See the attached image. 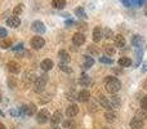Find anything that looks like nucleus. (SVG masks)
<instances>
[{
  "instance_id": "obj_1",
  "label": "nucleus",
  "mask_w": 147,
  "mask_h": 129,
  "mask_svg": "<svg viewBox=\"0 0 147 129\" xmlns=\"http://www.w3.org/2000/svg\"><path fill=\"white\" fill-rule=\"evenodd\" d=\"M105 88L110 94H116L121 89V83L115 76H107L105 79Z\"/></svg>"
},
{
  "instance_id": "obj_2",
  "label": "nucleus",
  "mask_w": 147,
  "mask_h": 129,
  "mask_svg": "<svg viewBox=\"0 0 147 129\" xmlns=\"http://www.w3.org/2000/svg\"><path fill=\"white\" fill-rule=\"evenodd\" d=\"M47 81H48V76L47 75H41L35 79V81H34V91H35V93H41V92H44Z\"/></svg>"
},
{
  "instance_id": "obj_3",
  "label": "nucleus",
  "mask_w": 147,
  "mask_h": 129,
  "mask_svg": "<svg viewBox=\"0 0 147 129\" xmlns=\"http://www.w3.org/2000/svg\"><path fill=\"white\" fill-rule=\"evenodd\" d=\"M49 120H51V115H49V111L47 109L40 110V111L38 112V115H36V122H38L39 124H45Z\"/></svg>"
},
{
  "instance_id": "obj_4",
  "label": "nucleus",
  "mask_w": 147,
  "mask_h": 129,
  "mask_svg": "<svg viewBox=\"0 0 147 129\" xmlns=\"http://www.w3.org/2000/svg\"><path fill=\"white\" fill-rule=\"evenodd\" d=\"M97 102H98L103 109H106L107 111H114V107H112L111 102H110L109 98H106L103 94H98V96H97Z\"/></svg>"
},
{
  "instance_id": "obj_5",
  "label": "nucleus",
  "mask_w": 147,
  "mask_h": 129,
  "mask_svg": "<svg viewBox=\"0 0 147 129\" xmlns=\"http://www.w3.org/2000/svg\"><path fill=\"white\" fill-rule=\"evenodd\" d=\"M30 44L34 49H41L44 45H45V40H44L41 36H34V38L31 39Z\"/></svg>"
},
{
  "instance_id": "obj_6",
  "label": "nucleus",
  "mask_w": 147,
  "mask_h": 129,
  "mask_svg": "<svg viewBox=\"0 0 147 129\" xmlns=\"http://www.w3.org/2000/svg\"><path fill=\"white\" fill-rule=\"evenodd\" d=\"M31 30L36 34H44L45 32V26L41 21H34L31 25Z\"/></svg>"
},
{
  "instance_id": "obj_7",
  "label": "nucleus",
  "mask_w": 147,
  "mask_h": 129,
  "mask_svg": "<svg viewBox=\"0 0 147 129\" xmlns=\"http://www.w3.org/2000/svg\"><path fill=\"white\" fill-rule=\"evenodd\" d=\"M85 43V36L83 32H75L72 36V44L76 47H80Z\"/></svg>"
},
{
  "instance_id": "obj_8",
  "label": "nucleus",
  "mask_w": 147,
  "mask_h": 129,
  "mask_svg": "<svg viewBox=\"0 0 147 129\" xmlns=\"http://www.w3.org/2000/svg\"><path fill=\"white\" fill-rule=\"evenodd\" d=\"M76 99L79 102H88L90 99V92L86 91V89H83V91H80L76 94Z\"/></svg>"
},
{
  "instance_id": "obj_9",
  "label": "nucleus",
  "mask_w": 147,
  "mask_h": 129,
  "mask_svg": "<svg viewBox=\"0 0 147 129\" xmlns=\"http://www.w3.org/2000/svg\"><path fill=\"white\" fill-rule=\"evenodd\" d=\"M7 25L12 28H16L21 25V20L17 17V16H10V17L7 20Z\"/></svg>"
},
{
  "instance_id": "obj_10",
  "label": "nucleus",
  "mask_w": 147,
  "mask_h": 129,
  "mask_svg": "<svg viewBox=\"0 0 147 129\" xmlns=\"http://www.w3.org/2000/svg\"><path fill=\"white\" fill-rule=\"evenodd\" d=\"M36 79L35 74L31 72V71H26L25 74H23V83L26 84V85H30L31 83H34Z\"/></svg>"
},
{
  "instance_id": "obj_11",
  "label": "nucleus",
  "mask_w": 147,
  "mask_h": 129,
  "mask_svg": "<svg viewBox=\"0 0 147 129\" xmlns=\"http://www.w3.org/2000/svg\"><path fill=\"white\" fill-rule=\"evenodd\" d=\"M103 38V30H102L99 26L93 28V41L94 43H98L101 39Z\"/></svg>"
},
{
  "instance_id": "obj_12",
  "label": "nucleus",
  "mask_w": 147,
  "mask_h": 129,
  "mask_svg": "<svg viewBox=\"0 0 147 129\" xmlns=\"http://www.w3.org/2000/svg\"><path fill=\"white\" fill-rule=\"evenodd\" d=\"M7 68H8V71H9V72H12V74H18L21 71L20 65H18L16 61H9V62H8V63H7Z\"/></svg>"
},
{
  "instance_id": "obj_13",
  "label": "nucleus",
  "mask_w": 147,
  "mask_h": 129,
  "mask_svg": "<svg viewBox=\"0 0 147 129\" xmlns=\"http://www.w3.org/2000/svg\"><path fill=\"white\" fill-rule=\"evenodd\" d=\"M58 56H59V59H61L62 65H67V63H70V61H71V57H70V54L67 53V51H63V49L59 51Z\"/></svg>"
},
{
  "instance_id": "obj_14",
  "label": "nucleus",
  "mask_w": 147,
  "mask_h": 129,
  "mask_svg": "<svg viewBox=\"0 0 147 129\" xmlns=\"http://www.w3.org/2000/svg\"><path fill=\"white\" fill-rule=\"evenodd\" d=\"M22 111H23V114L27 115V116H32V115L36 112V107L34 103H30V105H27V106H23Z\"/></svg>"
},
{
  "instance_id": "obj_15",
  "label": "nucleus",
  "mask_w": 147,
  "mask_h": 129,
  "mask_svg": "<svg viewBox=\"0 0 147 129\" xmlns=\"http://www.w3.org/2000/svg\"><path fill=\"white\" fill-rule=\"evenodd\" d=\"M145 124H143V120L138 119V118H133L130 120V128L132 129H143Z\"/></svg>"
},
{
  "instance_id": "obj_16",
  "label": "nucleus",
  "mask_w": 147,
  "mask_h": 129,
  "mask_svg": "<svg viewBox=\"0 0 147 129\" xmlns=\"http://www.w3.org/2000/svg\"><path fill=\"white\" fill-rule=\"evenodd\" d=\"M78 112H79V107H78V105H70L69 107L66 109V115L69 118H74V116H76L78 115Z\"/></svg>"
},
{
  "instance_id": "obj_17",
  "label": "nucleus",
  "mask_w": 147,
  "mask_h": 129,
  "mask_svg": "<svg viewBox=\"0 0 147 129\" xmlns=\"http://www.w3.org/2000/svg\"><path fill=\"white\" fill-rule=\"evenodd\" d=\"M53 61L52 59H49V58H47V59H43L41 61V63H40V67H41V70L43 71H51L52 68H53Z\"/></svg>"
},
{
  "instance_id": "obj_18",
  "label": "nucleus",
  "mask_w": 147,
  "mask_h": 129,
  "mask_svg": "<svg viewBox=\"0 0 147 129\" xmlns=\"http://www.w3.org/2000/svg\"><path fill=\"white\" fill-rule=\"evenodd\" d=\"M61 120H62V114H61V111H56L53 114V116L51 118V124L53 125V127H57V125L61 123Z\"/></svg>"
},
{
  "instance_id": "obj_19",
  "label": "nucleus",
  "mask_w": 147,
  "mask_h": 129,
  "mask_svg": "<svg viewBox=\"0 0 147 129\" xmlns=\"http://www.w3.org/2000/svg\"><path fill=\"white\" fill-rule=\"evenodd\" d=\"M103 52H105V54H106L107 57H112L115 53H116V51H115V47L111 45V44H106V45L103 47Z\"/></svg>"
},
{
  "instance_id": "obj_20",
  "label": "nucleus",
  "mask_w": 147,
  "mask_h": 129,
  "mask_svg": "<svg viewBox=\"0 0 147 129\" xmlns=\"http://www.w3.org/2000/svg\"><path fill=\"white\" fill-rule=\"evenodd\" d=\"M132 44H133V45H134L137 49L141 48V47L143 45V39L141 38L140 35H134V36H133V39H132Z\"/></svg>"
},
{
  "instance_id": "obj_21",
  "label": "nucleus",
  "mask_w": 147,
  "mask_h": 129,
  "mask_svg": "<svg viewBox=\"0 0 147 129\" xmlns=\"http://www.w3.org/2000/svg\"><path fill=\"white\" fill-rule=\"evenodd\" d=\"M117 63H119V66H121V67H129L132 65V59L129 57H121V58H119Z\"/></svg>"
},
{
  "instance_id": "obj_22",
  "label": "nucleus",
  "mask_w": 147,
  "mask_h": 129,
  "mask_svg": "<svg viewBox=\"0 0 147 129\" xmlns=\"http://www.w3.org/2000/svg\"><path fill=\"white\" fill-rule=\"evenodd\" d=\"M116 119V112L115 111H106L105 112V120L109 123H114Z\"/></svg>"
},
{
  "instance_id": "obj_23",
  "label": "nucleus",
  "mask_w": 147,
  "mask_h": 129,
  "mask_svg": "<svg viewBox=\"0 0 147 129\" xmlns=\"http://www.w3.org/2000/svg\"><path fill=\"white\" fill-rule=\"evenodd\" d=\"M52 5L54 9H63L66 7V0H53Z\"/></svg>"
},
{
  "instance_id": "obj_24",
  "label": "nucleus",
  "mask_w": 147,
  "mask_h": 129,
  "mask_svg": "<svg viewBox=\"0 0 147 129\" xmlns=\"http://www.w3.org/2000/svg\"><path fill=\"white\" fill-rule=\"evenodd\" d=\"M125 45V39L123 35H115V47L123 48Z\"/></svg>"
},
{
  "instance_id": "obj_25",
  "label": "nucleus",
  "mask_w": 147,
  "mask_h": 129,
  "mask_svg": "<svg viewBox=\"0 0 147 129\" xmlns=\"http://www.w3.org/2000/svg\"><path fill=\"white\" fill-rule=\"evenodd\" d=\"M94 65V59L92 58V57H85V59H84V68H90L92 66Z\"/></svg>"
},
{
  "instance_id": "obj_26",
  "label": "nucleus",
  "mask_w": 147,
  "mask_h": 129,
  "mask_svg": "<svg viewBox=\"0 0 147 129\" xmlns=\"http://www.w3.org/2000/svg\"><path fill=\"white\" fill-rule=\"evenodd\" d=\"M8 86H9L10 89H14L16 86H17V79H16L14 76H9V78H8Z\"/></svg>"
},
{
  "instance_id": "obj_27",
  "label": "nucleus",
  "mask_w": 147,
  "mask_h": 129,
  "mask_svg": "<svg viewBox=\"0 0 147 129\" xmlns=\"http://www.w3.org/2000/svg\"><path fill=\"white\" fill-rule=\"evenodd\" d=\"M79 83H80L83 86H88L89 84H90V79H89L86 75H81V78H80V80H79Z\"/></svg>"
},
{
  "instance_id": "obj_28",
  "label": "nucleus",
  "mask_w": 147,
  "mask_h": 129,
  "mask_svg": "<svg viewBox=\"0 0 147 129\" xmlns=\"http://www.w3.org/2000/svg\"><path fill=\"white\" fill-rule=\"evenodd\" d=\"M75 14L78 16V17H80V18H86L85 10H84V8H81V7L76 8V9H75Z\"/></svg>"
},
{
  "instance_id": "obj_29",
  "label": "nucleus",
  "mask_w": 147,
  "mask_h": 129,
  "mask_svg": "<svg viewBox=\"0 0 147 129\" xmlns=\"http://www.w3.org/2000/svg\"><path fill=\"white\" fill-rule=\"evenodd\" d=\"M111 105H112V107H114V109H119L120 107V105H121V102H120V99H117V97H112L111 98Z\"/></svg>"
},
{
  "instance_id": "obj_30",
  "label": "nucleus",
  "mask_w": 147,
  "mask_h": 129,
  "mask_svg": "<svg viewBox=\"0 0 147 129\" xmlns=\"http://www.w3.org/2000/svg\"><path fill=\"white\" fill-rule=\"evenodd\" d=\"M22 10H23V4H18V5H16V8L13 9V16H20L21 13H22Z\"/></svg>"
},
{
  "instance_id": "obj_31",
  "label": "nucleus",
  "mask_w": 147,
  "mask_h": 129,
  "mask_svg": "<svg viewBox=\"0 0 147 129\" xmlns=\"http://www.w3.org/2000/svg\"><path fill=\"white\" fill-rule=\"evenodd\" d=\"M88 53L93 54V56H98L99 51H98V48H97L96 45H88Z\"/></svg>"
},
{
  "instance_id": "obj_32",
  "label": "nucleus",
  "mask_w": 147,
  "mask_h": 129,
  "mask_svg": "<svg viewBox=\"0 0 147 129\" xmlns=\"http://www.w3.org/2000/svg\"><path fill=\"white\" fill-rule=\"evenodd\" d=\"M136 118H138V119H141V120L146 119V118H147V110L141 109L140 111H137V116H136Z\"/></svg>"
},
{
  "instance_id": "obj_33",
  "label": "nucleus",
  "mask_w": 147,
  "mask_h": 129,
  "mask_svg": "<svg viewBox=\"0 0 147 129\" xmlns=\"http://www.w3.org/2000/svg\"><path fill=\"white\" fill-rule=\"evenodd\" d=\"M10 47H12V41H10L9 39H4V40L1 41V48L3 49H9Z\"/></svg>"
},
{
  "instance_id": "obj_34",
  "label": "nucleus",
  "mask_w": 147,
  "mask_h": 129,
  "mask_svg": "<svg viewBox=\"0 0 147 129\" xmlns=\"http://www.w3.org/2000/svg\"><path fill=\"white\" fill-rule=\"evenodd\" d=\"M99 62H101V63H105V65H111L112 62V58H110V57H99Z\"/></svg>"
},
{
  "instance_id": "obj_35",
  "label": "nucleus",
  "mask_w": 147,
  "mask_h": 129,
  "mask_svg": "<svg viewBox=\"0 0 147 129\" xmlns=\"http://www.w3.org/2000/svg\"><path fill=\"white\" fill-rule=\"evenodd\" d=\"M142 54H143V52L141 51L140 48H138V49H137V52H136V58H137V63H136V65H137V66L140 65L141 59H142Z\"/></svg>"
},
{
  "instance_id": "obj_36",
  "label": "nucleus",
  "mask_w": 147,
  "mask_h": 129,
  "mask_svg": "<svg viewBox=\"0 0 147 129\" xmlns=\"http://www.w3.org/2000/svg\"><path fill=\"white\" fill-rule=\"evenodd\" d=\"M103 32H105L103 36H105L106 39H111L112 36H114V34H112V30H110V28H105Z\"/></svg>"
},
{
  "instance_id": "obj_37",
  "label": "nucleus",
  "mask_w": 147,
  "mask_h": 129,
  "mask_svg": "<svg viewBox=\"0 0 147 129\" xmlns=\"http://www.w3.org/2000/svg\"><path fill=\"white\" fill-rule=\"evenodd\" d=\"M59 68H61L63 72H69V74L72 72V68L69 67V66H66V65H61V66H59Z\"/></svg>"
},
{
  "instance_id": "obj_38",
  "label": "nucleus",
  "mask_w": 147,
  "mask_h": 129,
  "mask_svg": "<svg viewBox=\"0 0 147 129\" xmlns=\"http://www.w3.org/2000/svg\"><path fill=\"white\" fill-rule=\"evenodd\" d=\"M141 107H142L143 110H147V96H145L141 99Z\"/></svg>"
},
{
  "instance_id": "obj_39",
  "label": "nucleus",
  "mask_w": 147,
  "mask_h": 129,
  "mask_svg": "<svg viewBox=\"0 0 147 129\" xmlns=\"http://www.w3.org/2000/svg\"><path fill=\"white\" fill-rule=\"evenodd\" d=\"M72 125H74V123L71 122L70 119H67L66 122H63V128H67V129H70V128H72Z\"/></svg>"
},
{
  "instance_id": "obj_40",
  "label": "nucleus",
  "mask_w": 147,
  "mask_h": 129,
  "mask_svg": "<svg viewBox=\"0 0 147 129\" xmlns=\"http://www.w3.org/2000/svg\"><path fill=\"white\" fill-rule=\"evenodd\" d=\"M78 26H79V28H80L81 31H85L86 28H88V26H86V23H85V22H79V23H78Z\"/></svg>"
},
{
  "instance_id": "obj_41",
  "label": "nucleus",
  "mask_w": 147,
  "mask_h": 129,
  "mask_svg": "<svg viewBox=\"0 0 147 129\" xmlns=\"http://www.w3.org/2000/svg\"><path fill=\"white\" fill-rule=\"evenodd\" d=\"M13 51L14 52H20V51H23V44L22 43H20V44H17V45L13 48Z\"/></svg>"
},
{
  "instance_id": "obj_42",
  "label": "nucleus",
  "mask_w": 147,
  "mask_h": 129,
  "mask_svg": "<svg viewBox=\"0 0 147 129\" xmlns=\"http://www.w3.org/2000/svg\"><path fill=\"white\" fill-rule=\"evenodd\" d=\"M7 35H8L7 30H5V28H0V39H4Z\"/></svg>"
},
{
  "instance_id": "obj_43",
  "label": "nucleus",
  "mask_w": 147,
  "mask_h": 129,
  "mask_svg": "<svg viewBox=\"0 0 147 129\" xmlns=\"http://www.w3.org/2000/svg\"><path fill=\"white\" fill-rule=\"evenodd\" d=\"M138 7H142V5H145V4H147V0H138Z\"/></svg>"
},
{
  "instance_id": "obj_44",
  "label": "nucleus",
  "mask_w": 147,
  "mask_h": 129,
  "mask_svg": "<svg viewBox=\"0 0 147 129\" xmlns=\"http://www.w3.org/2000/svg\"><path fill=\"white\" fill-rule=\"evenodd\" d=\"M10 114H12L13 116H17V115H20V110H12Z\"/></svg>"
},
{
  "instance_id": "obj_45",
  "label": "nucleus",
  "mask_w": 147,
  "mask_h": 129,
  "mask_svg": "<svg viewBox=\"0 0 147 129\" xmlns=\"http://www.w3.org/2000/svg\"><path fill=\"white\" fill-rule=\"evenodd\" d=\"M143 89H146V91H147V79L143 81Z\"/></svg>"
},
{
  "instance_id": "obj_46",
  "label": "nucleus",
  "mask_w": 147,
  "mask_h": 129,
  "mask_svg": "<svg viewBox=\"0 0 147 129\" xmlns=\"http://www.w3.org/2000/svg\"><path fill=\"white\" fill-rule=\"evenodd\" d=\"M0 129H5V125L3 123H0Z\"/></svg>"
},
{
  "instance_id": "obj_47",
  "label": "nucleus",
  "mask_w": 147,
  "mask_h": 129,
  "mask_svg": "<svg viewBox=\"0 0 147 129\" xmlns=\"http://www.w3.org/2000/svg\"><path fill=\"white\" fill-rule=\"evenodd\" d=\"M145 14H146V17H147V4H146V8H145Z\"/></svg>"
},
{
  "instance_id": "obj_48",
  "label": "nucleus",
  "mask_w": 147,
  "mask_h": 129,
  "mask_svg": "<svg viewBox=\"0 0 147 129\" xmlns=\"http://www.w3.org/2000/svg\"><path fill=\"white\" fill-rule=\"evenodd\" d=\"M0 116H4V114H3V112H1V111H0Z\"/></svg>"
},
{
  "instance_id": "obj_49",
  "label": "nucleus",
  "mask_w": 147,
  "mask_h": 129,
  "mask_svg": "<svg viewBox=\"0 0 147 129\" xmlns=\"http://www.w3.org/2000/svg\"><path fill=\"white\" fill-rule=\"evenodd\" d=\"M52 129H59L58 127H53V128H52Z\"/></svg>"
},
{
  "instance_id": "obj_50",
  "label": "nucleus",
  "mask_w": 147,
  "mask_h": 129,
  "mask_svg": "<svg viewBox=\"0 0 147 129\" xmlns=\"http://www.w3.org/2000/svg\"><path fill=\"white\" fill-rule=\"evenodd\" d=\"M0 102H1V94H0Z\"/></svg>"
},
{
  "instance_id": "obj_51",
  "label": "nucleus",
  "mask_w": 147,
  "mask_h": 129,
  "mask_svg": "<svg viewBox=\"0 0 147 129\" xmlns=\"http://www.w3.org/2000/svg\"><path fill=\"white\" fill-rule=\"evenodd\" d=\"M132 1H136V0H132ZM137 1H138V0H137Z\"/></svg>"
},
{
  "instance_id": "obj_52",
  "label": "nucleus",
  "mask_w": 147,
  "mask_h": 129,
  "mask_svg": "<svg viewBox=\"0 0 147 129\" xmlns=\"http://www.w3.org/2000/svg\"><path fill=\"white\" fill-rule=\"evenodd\" d=\"M102 129H107V128H102Z\"/></svg>"
}]
</instances>
